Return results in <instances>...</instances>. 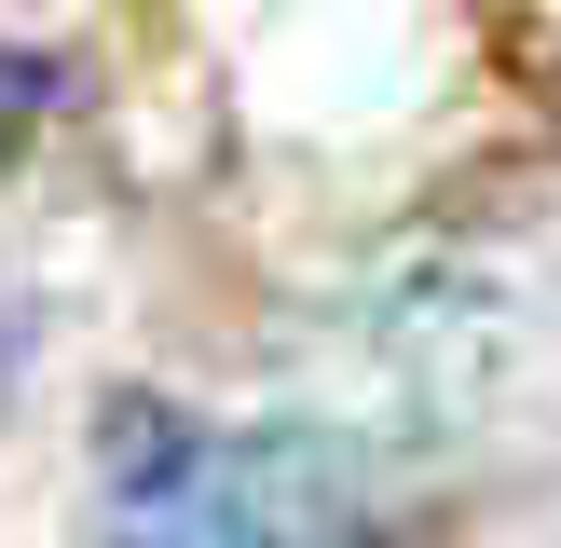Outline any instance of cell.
I'll use <instances>...</instances> for the list:
<instances>
[{
  "label": "cell",
  "instance_id": "obj_2",
  "mask_svg": "<svg viewBox=\"0 0 561 548\" xmlns=\"http://www.w3.org/2000/svg\"><path fill=\"white\" fill-rule=\"evenodd\" d=\"M55 110H69V69H55V55H27V42H0V164H14Z\"/></svg>",
  "mask_w": 561,
  "mask_h": 548
},
{
  "label": "cell",
  "instance_id": "obj_1",
  "mask_svg": "<svg viewBox=\"0 0 561 548\" xmlns=\"http://www.w3.org/2000/svg\"><path fill=\"white\" fill-rule=\"evenodd\" d=\"M370 521V466L316 425H192L124 398L96 438L82 548H329Z\"/></svg>",
  "mask_w": 561,
  "mask_h": 548
},
{
  "label": "cell",
  "instance_id": "obj_3",
  "mask_svg": "<svg viewBox=\"0 0 561 548\" xmlns=\"http://www.w3.org/2000/svg\"><path fill=\"white\" fill-rule=\"evenodd\" d=\"M14 384H27V301L0 288V398H14Z\"/></svg>",
  "mask_w": 561,
  "mask_h": 548
}]
</instances>
